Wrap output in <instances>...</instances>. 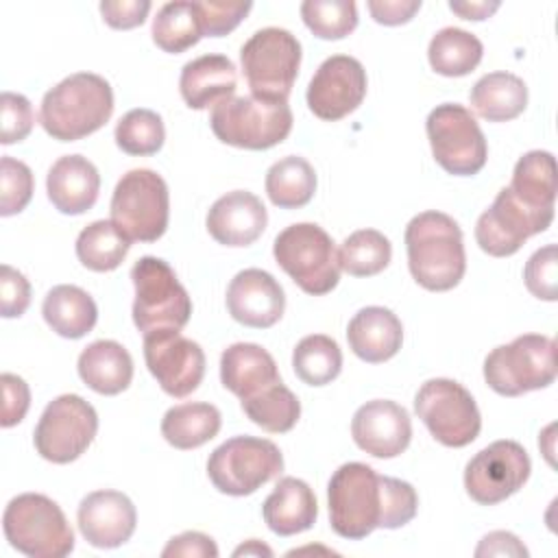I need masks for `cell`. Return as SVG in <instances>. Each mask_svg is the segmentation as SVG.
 I'll return each instance as SVG.
<instances>
[{
  "label": "cell",
  "mask_w": 558,
  "mask_h": 558,
  "mask_svg": "<svg viewBox=\"0 0 558 558\" xmlns=\"http://www.w3.org/2000/svg\"><path fill=\"white\" fill-rule=\"evenodd\" d=\"M242 412L259 425L264 432L270 434H286L290 432L301 416V401L296 395L283 386V381H277L262 392L242 399L240 401Z\"/></svg>",
  "instance_id": "cell-37"
},
{
  "label": "cell",
  "mask_w": 558,
  "mask_h": 558,
  "mask_svg": "<svg viewBox=\"0 0 558 558\" xmlns=\"http://www.w3.org/2000/svg\"><path fill=\"white\" fill-rule=\"evenodd\" d=\"M144 362L161 390L174 399L192 395L205 377V353L181 329H159L144 336Z\"/></svg>",
  "instance_id": "cell-16"
},
{
  "label": "cell",
  "mask_w": 558,
  "mask_h": 558,
  "mask_svg": "<svg viewBox=\"0 0 558 558\" xmlns=\"http://www.w3.org/2000/svg\"><path fill=\"white\" fill-rule=\"evenodd\" d=\"M283 456L268 438L233 436L216 447L207 460V475L216 490L244 497L253 495L266 482L279 477Z\"/></svg>",
  "instance_id": "cell-11"
},
{
  "label": "cell",
  "mask_w": 558,
  "mask_h": 558,
  "mask_svg": "<svg viewBox=\"0 0 558 558\" xmlns=\"http://www.w3.org/2000/svg\"><path fill=\"white\" fill-rule=\"evenodd\" d=\"M316 172L303 157L288 155L266 172V194L275 207L299 209L314 198Z\"/></svg>",
  "instance_id": "cell-34"
},
{
  "label": "cell",
  "mask_w": 558,
  "mask_h": 558,
  "mask_svg": "<svg viewBox=\"0 0 558 558\" xmlns=\"http://www.w3.org/2000/svg\"><path fill=\"white\" fill-rule=\"evenodd\" d=\"M240 63L253 96L288 100L299 76L301 44L290 31L268 26L244 41Z\"/></svg>",
  "instance_id": "cell-10"
},
{
  "label": "cell",
  "mask_w": 558,
  "mask_h": 558,
  "mask_svg": "<svg viewBox=\"0 0 558 558\" xmlns=\"http://www.w3.org/2000/svg\"><path fill=\"white\" fill-rule=\"evenodd\" d=\"M31 303L28 279L9 264L0 268V314L2 318H17Z\"/></svg>",
  "instance_id": "cell-46"
},
{
  "label": "cell",
  "mask_w": 558,
  "mask_h": 558,
  "mask_svg": "<svg viewBox=\"0 0 558 558\" xmlns=\"http://www.w3.org/2000/svg\"><path fill=\"white\" fill-rule=\"evenodd\" d=\"M473 111L488 122H508L527 107V85L512 72L484 74L469 94Z\"/></svg>",
  "instance_id": "cell-29"
},
{
  "label": "cell",
  "mask_w": 558,
  "mask_h": 558,
  "mask_svg": "<svg viewBox=\"0 0 558 558\" xmlns=\"http://www.w3.org/2000/svg\"><path fill=\"white\" fill-rule=\"evenodd\" d=\"M41 314L48 327L61 338L78 340L89 333L98 320V307L94 299L78 286H54L44 303Z\"/></svg>",
  "instance_id": "cell-30"
},
{
  "label": "cell",
  "mask_w": 558,
  "mask_h": 558,
  "mask_svg": "<svg viewBox=\"0 0 558 558\" xmlns=\"http://www.w3.org/2000/svg\"><path fill=\"white\" fill-rule=\"evenodd\" d=\"M264 523L279 536H294L310 530L318 517L316 495L299 477H281L262 506Z\"/></svg>",
  "instance_id": "cell-27"
},
{
  "label": "cell",
  "mask_w": 558,
  "mask_h": 558,
  "mask_svg": "<svg viewBox=\"0 0 558 558\" xmlns=\"http://www.w3.org/2000/svg\"><path fill=\"white\" fill-rule=\"evenodd\" d=\"M347 340L360 360L381 364L399 353L403 342V325L392 310L368 305L349 320Z\"/></svg>",
  "instance_id": "cell-24"
},
{
  "label": "cell",
  "mask_w": 558,
  "mask_h": 558,
  "mask_svg": "<svg viewBox=\"0 0 558 558\" xmlns=\"http://www.w3.org/2000/svg\"><path fill=\"white\" fill-rule=\"evenodd\" d=\"M116 144L122 153L146 157L155 155L166 140L163 120L153 109H131L116 124Z\"/></svg>",
  "instance_id": "cell-40"
},
{
  "label": "cell",
  "mask_w": 558,
  "mask_h": 558,
  "mask_svg": "<svg viewBox=\"0 0 558 558\" xmlns=\"http://www.w3.org/2000/svg\"><path fill=\"white\" fill-rule=\"evenodd\" d=\"M414 412L445 447H466L482 429V414L473 395L462 384L447 377L427 379L418 388Z\"/></svg>",
  "instance_id": "cell-13"
},
{
  "label": "cell",
  "mask_w": 558,
  "mask_h": 558,
  "mask_svg": "<svg viewBox=\"0 0 558 558\" xmlns=\"http://www.w3.org/2000/svg\"><path fill=\"white\" fill-rule=\"evenodd\" d=\"M129 248L131 240L111 220H94L76 238V257L94 272L116 270Z\"/></svg>",
  "instance_id": "cell-35"
},
{
  "label": "cell",
  "mask_w": 558,
  "mask_h": 558,
  "mask_svg": "<svg viewBox=\"0 0 558 558\" xmlns=\"http://www.w3.org/2000/svg\"><path fill=\"white\" fill-rule=\"evenodd\" d=\"M366 7L377 24L399 26L414 17L421 9V0H368Z\"/></svg>",
  "instance_id": "cell-50"
},
{
  "label": "cell",
  "mask_w": 558,
  "mask_h": 558,
  "mask_svg": "<svg viewBox=\"0 0 558 558\" xmlns=\"http://www.w3.org/2000/svg\"><path fill=\"white\" fill-rule=\"evenodd\" d=\"M351 436L373 458H397L412 440V421L408 410L397 401L373 399L355 410Z\"/></svg>",
  "instance_id": "cell-19"
},
{
  "label": "cell",
  "mask_w": 558,
  "mask_h": 558,
  "mask_svg": "<svg viewBox=\"0 0 558 558\" xmlns=\"http://www.w3.org/2000/svg\"><path fill=\"white\" fill-rule=\"evenodd\" d=\"M222 425L220 410L205 401H187L170 408L161 418V436L174 449L187 451L209 442Z\"/></svg>",
  "instance_id": "cell-31"
},
{
  "label": "cell",
  "mask_w": 558,
  "mask_h": 558,
  "mask_svg": "<svg viewBox=\"0 0 558 558\" xmlns=\"http://www.w3.org/2000/svg\"><path fill=\"white\" fill-rule=\"evenodd\" d=\"M449 9L462 20L480 22L490 17L499 9V2H449Z\"/></svg>",
  "instance_id": "cell-52"
},
{
  "label": "cell",
  "mask_w": 558,
  "mask_h": 558,
  "mask_svg": "<svg viewBox=\"0 0 558 558\" xmlns=\"http://www.w3.org/2000/svg\"><path fill=\"white\" fill-rule=\"evenodd\" d=\"M275 262L307 294L323 296L340 281V262L331 235L314 222L286 227L272 242Z\"/></svg>",
  "instance_id": "cell-7"
},
{
  "label": "cell",
  "mask_w": 558,
  "mask_h": 558,
  "mask_svg": "<svg viewBox=\"0 0 558 558\" xmlns=\"http://www.w3.org/2000/svg\"><path fill=\"white\" fill-rule=\"evenodd\" d=\"M556 342L543 333H523L495 347L484 360V379L501 397H521L554 384Z\"/></svg>",
  "instance_id": "cell-6"
},
{
  "label": "cell",
  "mask_w": 558,
  "mask_h": 558,
  "mask_svg": "<svg viewBox=\"0 0 558 558\" xmlns=\"http://www.w3.org/2000/svg\"><path fill=\"white\" fill-rule=\"evenodd\" d=\"M532 462L517 440H495L477 451L464 469V488L480 506L506 501L527 482Z\"/></svg>",
  "instance_id": "cell-15"
},
{
  "label": "cell",
  "mask_w": 558,
  "mask_h": 558,
  "mask_svg": "<svg viewBox=\"0 0 558 558\" xmlns=\"http://www.w3.org/2000/svg\"><path fill=\"white\" fill-rule=\"evenodd\" d=\"M150 7V0H102L100 15L111 28L129 31L144 24Z\"/></svg>",
  "instance_id": "cell-48"
},
{
  "label": "cell",
  "mask_w": 558,
  "mask_h": 558,
  "mask_svg": "<svg viewBox=\"0 0 558 558\" xmlns=\"http://www.w3.org/2000/svg\"><path fill=\"white\" fill-rule=\"evenodd\" d=\"M484 54L482 41L458 26L440 28L427 46V59L436 74L442 76H466L471 74Z\"/></svg>",
  "instance_id": "cell-33"
},
{
  "label": "cell",
  "mask_w": 558,
  "mask_h": 558,
  "mask_svg": "<svg viewBox=\"0 0 558 558\" xmlns=\"http://www.w3.org/2000/svg\"><path fill=\"white\" fill-rule=\"evenodd\" d=\"M0 111H2V131H0V142L4 146L22 142L28 137L35 124V113L31 107V100L22 94L15 92H2L0 96Z\"/></svg>",
  "instance_id": "cell-44"
},
{
  "label": "cell",
  "mask_w": 558,
  "mask_h": 558,
  "mask_svg": "<svg viewBox=\"0 0 558 558\" xmlns=\"http://www.w3.org/2000/svg\"><path fill=\"white\" fill-rule=\"evenodd\" d=\"M233 556H272V549L266 547L262 541L251 538V541H246L244 545H240V547L233 551Z\"/></svg>",
  "instance_id": "cell-53"
},
{
  "label": "cell",
  "mask_w": 558,
  "mask_h": 558,
  "mask_svg": "<svg viewBox=\"0 0 558 558\" xmlns=\"http://www.w3.org/2000/svg\"><path fill=\"white\" fill-rule=\"evenodd\" d=\"M475 556L477 558H482V556H527V549L512 532L497 530V532L486 534L480 541Z\"/></svg>",
  "instance_id": "cell-51"
},
{
  "label": "cell",
  "mask_w": 558,
  "mask_h": 558,
  "mask_svg": "<svg viewBox=\"0 0 558 558\" xmlns=\"http://www.w3.org/2000/svg\"><path fill=\"white\" fill-rule=\"evenodd\" d=\"M392 257L390 240L377 229H357L338 248V262L351 277L379 275Z\"/></svg>",
  "instance_id": "cell-39"
},
{
  "label": "cell",
  "mask_w": 558,
  "mask_h": 558,
  "mask_svg": "<svg viewBox=\"0 0 558 558\" xmlns=\"http://www.w3.org/2000/svg\"><path fill=\"white\" fill-rule=\"evenodd\" d=\"M113 113V89L94 72H76L50 87L39 107L44 131L59 142L83 140L102 129Z\"/></svg>",
  "instance_id": "cell-3"
},
{
  "label": "cell",
  "mask_w": 558,
  "mask_h": 558,
  "mask_svg": "<svg viewBox=\"0 0 558 558\" xmlns=\"http://www.w3.org/2000/svg\"><path fill=\"white\" fill-rule=\"evenodd\" d=\"M135 286L133 323L146 336L159 329H183L192 316V299L161 257L144 255L131 268Z\"/></svg>",
  "instance_id": "cell-8"
},
{
  "label": "cell",
  "mask_w": 558,
  "mask_h": 558,
  "mask_svg": "<svg viewBox=\"0 0 558 558\" xmlns=\"http://www.w3.org/2000/svg\"><path fill=\"white\" fill-rule=\"evenodd\" d=\"M209 235L222 246H248L268 225L264 203L246 190H233L220 196L205 218Z\"/></svg>",
  "instance_id": "cell-22"
},
{
  "label": "cell",
  "mask_w": 558,
  "mask_h": 558,
  "mask_svg": "<svg viewBox=\"0 0 558 558\" xmlns=\"http://www.w3.org/2000/svg\"><path fill=\"white\" fill-rule=\"evenodd\" d=\"M292 109L288 100L231 96L211 109L209 126L229 146L246 150H268L281 144L292 131Z\"/></svg>",
  "instance_id": "cell-4"
},
{
  "label": "cell",
  "mask_w": 558,
  "mask_h": 558,
  "mask_svg": "<svg viewBox=\"0 0 558 558\" xmlns=\"http://www.w3.org/2000/svg\"><path fill=\"white\" fill-rule=\"evenodd\" d=\"M551 220V211H534L525 207L510 187H501L493 205L480 214L475 222V240L484 253L508 257L514 255L527 238L547 231Z\"/></svg>",
  "instance_id": "cell-17"
},
{
  "label": "cell",
  "mask_w": 558,
  "mask_h": 558,
  "mask_svg": "<svg viewBox=\"0 0 558 558\" xmlns=\"http://www.w3.org/2000/svg\"><path fill=\"white\" fill-rule=\"evenodd\" d=\"M83 538L98 549L124 545L137 525L133 501L120 490H94L83 497L76 512Z\"/></svg>",
  "instance_id": "cell-20"
},
{
  "label": "cell",
  "mask_w": 558,
  "mask_h": 558,
  "mask_svg": "<svg viewBox=\"0 0 558 558\" xmlns=\"http://www.w3.org/2000/svg\"><path fill=\"white\" fill-rule=\"evenodd\" d=\"M0 386H2V418H0V425L7 429V427H13L17 425L26 412H28V405H31V390H28V384L13 375V373H2L0 375Z\"/></svg>",
  "instance_id": "cell-47"
},
{
  "label": "cell",
  "mask_w": 558,
  "mask_h": 558,
  "mask_svg": "<svg viewBox=\"0 0 558 558\" xmlns=\"http://www.w3.org/2000/svg\"><path fill=\"white\" fill-rule=\"evenodd\" d=\"M33 187L35 181L31 168L24 161L4 155L0 159V216L7 218L20 214L31 203Z\"/></svg>",
  "instance_id": "cell-42"
},
{
  "label": "cell",
  "mask_w": 558,
  "mask_h": 558,
  "mask_svg": "<svg viewBox=\"0 0 558 558\" xmlns=\"http://www.w3.org/2000/svg\"><path fill=\"white\" fill-rule=\"evenodd\" d=\"M220 381L235 397L248 399L281 381L275 357L255 342H235L220 355Z\"/></svg>",
  "instance_id": "cell-26"
},
{
  "label": "cell",
  "mask_w": 558,
  "mask_h": 558,
  "mask_svg": "<svg viewBox=\"0 0 558 558\" xmlns=\"http://www.w3.org/2000/svg\"><path fill=\"white\" fill-rule=\"evenodd\" d=\"M405 251L410 275L429 292L456 288L466 272L462 229L442 211H421L408 222Z\"/></svg>",
  "instance_id": "cell-2"
},
{
  "label": "cell",
  "mask_w": 558,
  "mask_h": 558,
  "mask_svg": "<svg viewBox=\"0 0 558 558\" xmlns=\"http://www.w3.org/2000/svg\"><path fill=\"white\" fill-rule=\"evenodd\" d=\"M510 192L534 211H551L556 203V159L547 150H530L514 163Z\"/></svg>",
  "instance_id": "cell-32"
},
{
  "label": "cell",
  "mask_w": 558,
  "mask_h": 558,
  "mask_svg": "<svg viewBox=\"0 0 558 558\" xmlns=\"http://www.w3.org/2000/svg\"><path fill=\"white\" fill-rule=\"evenodd\" d=\"M98 414L81 395H59L41 412L33 442L37 453L54 464H68L81 458L94 442Z\"/></svg>",
  "instance_id": "cell-14"
},
{
  "label": "cell",
  "mask_w": 558,
  "mask_h": 558,
  "mask_svg": "<svg viewBox=\"0 0 558 558\" xmlns=\"http://www.w3.org/2000/svg\"><path fill=\"white\" fill-rule=\"evenodd\" d=\"M196 7L201 15L203 37L229 35L253 9L251 2H214V0L196 2Z\"/></svg>",
  "instance_id": "cell-45"
},
{
  "label": "cell",
  "mask_w": 558,
  "mask_h": 558,
  "mask_svg": "<svg viewBox=\"0 0 558 558\" xmlns=\"http://www.w3.org/2000/svg\"><path fill=\"white\" fill-rule=\"evenodd\" d=\"M46 192L54 209L68 216H78L92 209L98 201L100 174L87 157L63 155L48 170Z\"/></svg>",
  "instance_id": "cell-23"
},
{
  "label": "cell",
  "mask_w": 558,
  "mask_h": 558,
  "mask_svg": "<svg viewBox=\"0 0 558 558\" xmlns=\"http://www.w3.org/2000/svg\"><path fill=\"white\" fill-rule=\"evenodd\" d=\"M427 140L436 163L453 177H473L486 166L488 144L475 116L458 105L434 107L425 122Z\"/></svg>",
  "instance_id": "cell-12"
},
{
  "label": "cell",
  "mask_w": 558,
  "mask_h": 558,
  "mask_svg": "<svg viewBox=\"0 0 558 558\" xmlns=\"http://www.w3.org/2000/svg\"><path fill=\"white\" fill-rule=\"evenodd\" d=\"M366 85V70L355 57L331 54L307 85V107L320 120H342L362 105Z\"/></svg>",
  "instance_id": "cell-18"
},
{
  "label": "cell",
  "mask_w": 558,
  "mask_h": 558,
  "mask_svg": "<svg viewBox=\"0 0 558 558\" xmlns=\"http://www.w3.org/2000/svg\"><path fill=\"white\" fill-rule=\"evenodd\" d=\"M163 558H216L218 556V545L214 543L211 536L203 532H183L179 536H172L168 545L161 551Z\"/></svg>",
  "instance_id": "cell-49"
},
{
  "label": "cell",
  "mask_w": 558,
  "mask_h": 558,
  "mask_svg": "<svg viewBox=\"0 0 558 558\" xmlns=\"http://www.w3.org/2000/svg\"><path fill=\"white\" fill-rule=\"evenodd\" d=\"M525 288L541 301L558 299V248L556 244H545L534 251L523 270Z\"/></svg>",
  "instance_id": "cell-43"
},
{
  "label": "cell",
  "mask_w": 558,
  "mask_h": 558,
  "mask_svg": "<svg viewBox=\"0 0 558 558\" xmlns=\"http://www.w3.org/2000/svg\"><path fill=\"white\" fill-rule=\"evenodd\" d=\"M111 222L131 242H155L168 229L170 192L166 181L148 168L122 174L111 196Z\"/></svg>",
  "instance_id": "cell-9"
},
{
  "label": "cell",
  "mask_w": 558,
  "mask_h": 558,
  "mask_svg": "<svg viewBox=\"0 0 558 558\" xmlns=\"http://www.w3.org/2000/svg\"><path fill=\"white\" fill-rule=\"evenodd\" d=\"M331 530L349 541H362L377 527L397 530L418 510L410 482L379 475L364 462H344L327 484Z\"/></svg>",
  "instance_id": "cell-1"
},
{
  "label": "cell",
  "mask_w": 558,
  "mask_h": 558,
  "mask_svg": "<svg viewBox=\"0 0 558 558\" xmlns=\"http://www.w3.org/2000/svg\"><path fill=\"white\" fill-rule=\"evenodd\" d=\"M227 310L240 325L268 329L283 316L286 294L270 272L262 268H244L227 288Z\"/></svg>",
  "instance_id": "cell-21"
},
{
  "label": "cell",
  "mask_w": 558,
  "mask_h": 558,
  "mask_svg": "<svg viewBox=\"0 0 558 558\" xmlns=\"http://www.w3.org/2000/svg\"><path fill=\"white\" fill-rule=\"evenodd\" d=\"M301 17L316 37L344 39L357 26V7L353 0H305Z\"/></svg>",
  "instance_id": "cell-41"
},
{
  "label": "cell",
  "mask_w": 558,
  "mask_h": 558,
  "mask_svg": "<svg viewBox=\"0 0 558 558\" xmlns=\"http://www.w3.org/2000/svg\"><path fill=\"white\" fill-rule=\"evenodd\" d=\"M78 377L98 395H120L131 386L133 357L116 340H96L87 344L76 362Z\"/></svg>",
  "instance_id": "cell-28"
},
{
  "label": "cell",
  "mask_w": 558,
  "mask_h": 558,
  "mask_svg": "<svg viewBox=\"0 0 558 558\" xmlns=\"http://www.w3.org/2000/svg\"><path fill=\"white\" fill-rule=\"evenodd\" d=\"M9 545L31 558H65L74 549V532L57 501L41 493L13 497L2 514Z\"/></svg>",
  "instance_id": "cell-5"
},
{
  "label": "cell",
  "mask_w": 558,
  "mask_h": 558,
  "mask_svg": "<svg viewBox=\"0 0 558 558\" xmlns=\"http://www.w3.org/2000/svg\"><path fill=\"white\" fill-rule=\"evenodd\" d=\"M203 37L201 15L196 2L174 0L166 2L153 20V41L170 54L185 52Z\"/></svg>",
  "instance_id": "cell-36"
},
{
  "label": "cell",
  "mask_w": 558,
  "mask_h": 558,
  "mask_svg": "<svg viewBox=\"0 0 558 558\" xmlns=\"http://www.w3.org/2000/svg\"><path fill=\"white\" fill-rule=\"evenodd\" d=\"M238 72L225 54H203L187 61L179 76L181 98L190 109H207L233 96Z\"/></svg>",
  "instance_id": "cell-25"
},
{
  "label": "cell",
  "mask_w": 558,
  "mask_h": 558,
  "mask_svg": "<svg viewBox=\"0 0 558 558\" xmlns=\"http://www.w3.org/2000/svg\"><path fill=\"white\" fill-rule=\"evenodd\" d=\"M292 368L303 384L327 386L342 371V351L338 342L325 333L305 336L292 351Z\"/></svg>",
  "instance_id": "cell-38"
}]
</instances>
